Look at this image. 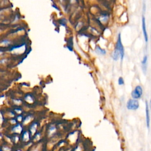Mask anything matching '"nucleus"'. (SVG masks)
<instances>
[{"instance_id": "4", "label": "nucleus", "mask_w": 151, "mask_h": 151, "mask_svg": "<svg viewBox=\"0 0 151 151\" xmlns=\"http://www.w3.org/2000/svg\"><path fill=\"white\" fill-rule=\"evenodd\" d=\"M142 31L143 34H144V38H145L146 43H148V34L147 33L146 30V21H145V18L144 17H142Z\"/></svg>"}, {"instance_id": "7", "label": "nucleus", "mask_w": 151, "mask_h": 151, "mask_svg": "<svg viewBox=\"0 0 151 151\" xmlns=\"http://www.w3.org/2000/svg\"><path fill=\"white\" fill-rule=\"evenodd\" d=\"M147 61H148V57H147L146 55H145V56L144 57V59H143L142 62V64L143 67H145V69H146Z\"/></svg>"}, {"instance_id": "11", "label": "nucleus", "mask_w": 151, "mask_h": 151, "mask_svg": "<svg viewBox=\"0 0 151 151\" xmlns=\"http://www.w3.org/2000/svg\"><path fill=\"white\" fill-rule=\"evenodd\" d=\"M149 106H150L151 111V101H150V103H149Z\"/></svg>"}, {"instance_id": "2", "label": "nucleus", "mask_w": 151, "mask_h": 151, "mask_svg": "<svg viewBox=\"0 0 151 151\" xmlns=\"http://www.w3.org/2000/svg\"><path fill=\"white\" fill-rule=\"evenodd\" d=\"M139 107V103L136 99H130L127 103V108L129 110H136Z\"/></svg>"}, {"instance_id": "8", "label": "nucleus", "mask_w": 151, "mask_h": 151, "mask_svg": "<svg viewBox=\"0 0 151 151\" xmlns=\"http://www.w3.org/2000/svg\"><path fill=\"white\" fill-rule=\"evenodd\" d=\"M21 127L20 125H17L15 127H14V130L17 132H20L21 131Z\"/></svg>"}, {"instance_id": "5", "label": "nucleus", "mask_w": 151, "mask_h": 151, "mask_svg": "<svg viewBox=\"0 0 151 151\" xmlns=\"http://www.w3.org/2000/svg\"><path fill=\"white\" fill-rule=\"evenodd\" d=\"M146 126L148 129L150 128V115H149V106L147 102H146Z\"/></svg>"}, {"instance_id": "10", "label": "nucleus", "mask_w": 151, "mask_h": 151, "mask_svg": "<svg viewBox=\"0 0 151 151\" xmlns=\"http://www.w3.org/2000/svg\"><path fill=\"white\" fill-rule=\"evenodd\" d=\"M23 139L25 140H27L28 139H29V135L28 134V133L27 132H25L24 135V136H23Z\"/></svg>"}, {"instance_id": "9", "label": "nucleus", "mask_w": 151, "mask_h": 151, "mask_svg": "<svg viewBox=\"0 0 151 151\" xmlns=\"http://www.w3.org/2000/svg\"><path fill=\"white\" fill-rule=\"evenodd\" d=\"M118 84L119 85H123V84H124V80L122 77H119L118 80Z\"/></svg>"}, {"instance_id": "6", "label": "nucleus", "mask_w": 151, "mask_h": 151, "mask_svg": "<svg viewBox=\"0 0 151 151\" xmlns=\"http://www.w3.org/2000/svg\"><path fill=\"white\" fill-rule=\"evenodd\" d=\"M96 51L97 53L98 54H102V55L106 54V51H105V50H103V49H102V48H101L100 47H96Z\"/></svg>"}, {"instance_id": "3", "label": "nucleus", "mask_w": 151, "mask_h": 151, "mask_svg": "<svg viewBox=\"0 0 151 151\" xmlns=\"http://www.w3.org/2000/svg\"><path fill=\"white\" fill-rule=\"evenodd\" d=\"M116 50L118 51L120 54V59H121L122 60L123 58L124 57V46H123L122 43L121 41V38H120V35L119 34V37L118 39H117V43H116Z\"/></svg>"}, {"instance_id": "1", "label": "nucleus", "mask_w": 151, "mask_h": 151, "mask_svg": "<svg viewBox=\"0 0 151 151\" xmlns=\"http://www.w3.org/2000/svg\"><path fill=\"white\" fill-rule=\"evenodd\" d=\"M143 94V89L140 86H137L135 87L133 91H132V93H131V96L133 97V99H138L141 97Z\"/></svg>"}]
</instances>
